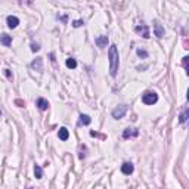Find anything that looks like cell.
<instances>
[{
	"label": "cell",
	"instance_id": "obj_21",
	"mask_svg": "<svg viewBox=\"0 0 189 189\" xmlns=\"http://www.w3.org/2000/svg\"><path fill=\"white\" fill-rule=\"evenodd\" d=\"M188 59H189L188 56H185V58H183V68L186 69V73H188V71H189V68H188Z\"/></svg>",
	"mask_w": 189,
	"mask_h": 189
},
{
	"label": "cell",
	"instance_id": "obj_23",
	"mask_svg": "<svg viewBox=\"0 0 189 189\" xmlns=\"http://www.w3.org/2000/svg\"><path fill=\"white\" fill-rule=\"evenodd\" d=\"M15 104H16L18 106H24V105H25V104H24V101H21V99H16Z\"/></svg>",
	"mask_w": 189,
	"mask_h": 189
},
{
	"label": "cell",
	"instance_id": "obj_20",
	"mask_svg": "<svg viewBox=\"0 0 189 189\" xmlns=\"http://www.w3.org/2000/svg\"><path fill=\"white\" fill-rule=\"evenodd\" d=\"M31 50H33V52H38V50H40L38 43H31Z\"/></svg>",
	"mask_w": 189,
	"mask_h": 189
},
{
	"label": "cell",
	"instance_id": "obj_10",
	"mask_svg": "<svg viewBox=\"0 0 189 189\" xmlns=\"http://www.w3.org/2000/svg\"><path fill=\"white\" fill-rule=\"evenodd\" d=\"M36 104H37L38 109H41V111H46L47 108H49V102H47L46 99H43V98H38Z\"/></svg>",
	"mask_w": 189,
	"mask_h": 189
},
{
	"label": "cell",
	"instance_id": "obj_12",
	"mask_svg": "<svg viewBox=\"0 0 189 189\" xmlns=\"http://www.w3.org/2000/svg\"><path fill=\"white\" fill-rule=\"evenodd\" d=\"M0 43H2L3 46H10V43H12V37L8 36V34H2V36H0Z\"/></svg>",
	"mask_w": 189,
	"mask_h": 189
},
{
	"label": "cell",
	"instance_id": "obj_22",
	"mask_svg": "<svg viewBox=\"0 0 189 189\" xmlns=\"http://www.w3.org/2000/svg\"><path fill=\"white\" fill-rule=\"evenodd\" d=\"M90 136H93V137H101V139H105V136H102V134H99V133H96V132H90Z\"/></svg>",
	"mask_w": 189,
	"mask_h": 189
},
{
	"label": "cell",
	"instance_id": "obj_24",
	"mask_svg": "<svg viewBox=\"0 0 189 189\" xmlns=\"http://www.w3.org/2000/svg\"><path fill=\"white\" fill-rule=\"evenodd\" d=\"M5 74H6L9 78H12V74H10V71H9V69H5Z\"/></svg>",
	"mask_w": 189,
	"mask_h": 189
},
{
	"label": "cell",
	"instance_id": "obj_8",
	"mask_svg": "<svg viewBox=\"0 0 189 189\" xmlns=\"http://www.w3.org/2000/svg\"><path fill=\"white\" fill-rule=\"evenodd\" d=\"M133 170H134V167H133L132 162H124V164L121 165V172H123L124 174H132Z\"/></svg>",
	"mask_w": 189,
	"mask_h": 189
},
{
	"label": "cell",
	"instance_id": "obj_6",
	"mask_svg": "<svg viewBox=\"0 0 189 189\" xmlns=\"http://www.w3.org/2000/svg\"><path fill=\"white\" fill-rule=\"evenodd\" d=\"M94 43L98 44V47H106V44H108V37L106 36H98L96 38H94Z\"/></svg>",
	"mask_w": 189,
	"mask_h": 189
},
{
	"label": "cell",
	"instance_id": "obj_14",
	"mask_svg": "<svg viewBox=\"0 0 189 189\" xmlns=\"http://www.w3.org/2000/svg\"><path fill=\"white\" fill-rule=\"evenodd\" d=\"M31 66H33L34 69H37V71H41V69H43V66H41V58H37V59L31 64Z\"/></svg>",
	"mask_w": 189,
	"mask_h": 189
},
{
	"label": "cell",
	"instance_id": "obj_5",
	"mask_svg": "<svg viewBox=\"0 0 189 189\" xmlns=\"http://www.w3.org/2000/svg\"><path fill=\"white\" fill-rule=\"evenodd\" d=\"M134 31H136V33H140L144 38H149V28H148L146 25H137V27L134 28Z\"/></svg>",
	"mask_w": 189,
	"mask_h": 189
},
{
	"label": "cell",
	"instance_id": "obj_4",
	"mask_svg": "<svg viewBox=\"0 0 189 189\" xmlns=\"http://www.w3.org/2000/svg\"><path fill=\"white\" fill-rule=\"evenodd\" d=\"M154 34L158 37V38H162L165 36V30L162 28V25L158 22V21H154Z\"/></svg>",
	"mask_w": 189,
	"mask_h": 189
},
{
	"label": "cell",
	"instance_id": "obj_16",
	"mask_svg": "<svg viewBox=\"0 0 189 189\" xmlns=\"http://www.w3.org/2000/svg\"><path fill=\"white\" fill-rule=\"evenodd\" d=\"M66 66L71 68V69H74V68L77 66V61H76L74 58H68V59H66Z\"/></svg>",
	"mask_w": 189,
	"mask_h": 189
},
{
	"label": "cell",
	"instance_id": "obj_11",
	"mask_svg": "<svg viewBox=\"0 0 189 189\" xmlns=\"http://www.w3.org/2000/svg\"><path fill=\"white\" fill-rule=\"evenodd\" d=\"M90 121H92V118H90L89 115L81 114V115H80V120H78V126H89Z\"/></svg>",
	"mask_w": 189,
	"mask_h": 189
},
{
	"label": "cell",
	"instance_id": "obj_19",
	"mask_svg": "<svg viewBox=\"0 0 189 189\" xmlns=\"http://www.w3.org/2000/svg\"><path fill=\"white\" fill-rule=\"evenodd\" d=\"M84 24V21H81V19H77V21H74L73 22V27H76V28H78V27H81Z\"/></svg>",
	"mask_w": 189,
	"mask_h": 189
},
{
	"label": "cell",
	"instance_id": "obj_1",
	"mask_svg": "<svg viewBox=\"0 0 189 189\" xmlns=\"http://www.w3.org/2000/svg\"><path fill=\"white\" fill-rule=\"evenodd\" d=\"M109 71H111V76L115 77L117 76V71H118V49H117V46L112 44L109 47Z\"/></svg>",
	"mask_w": 189,
	"mask_h": 189
},
{
	"label": "cell",
	"instance_id": "obj_13",
	"mask_svg": "<svg viewBox=\"0 0 189 189\" xmlns=\"http://www.w3.org/2000/svg\"><path fill=\"white\" fill-rule=\"evenodd\" d=\"M58 134H59V139H61V140H66V139L69 137V133H68V130H66L65 127H61Z\"/></svg>",
	"mask_w": 189,
	"mask_h": 189
},
{
	"label": "cell",
	"instance_id": "obj_2",
	"mask_svg": "<svg viewBox=\"0 0 189 189\" xmlns=\"http://www.w3.org/2000/svg\"><path fill=\"white\" fill-rule=\"evenodd\" d=\"M158 101V94L155 92H146L145 94H142V102L145 105H154Z\"/></svg>",
	"mask_w": 189,
	"mask_h": 189
},
{
	"label": "cell",
	"instance_id": "obj_7",
	"mask_svg": "<svg viewBox=\"0 0 189 189\" xmlns=\"http://www.w3.org/2000/svg\"><path fill=\"white\" fill-rule=\"evenodd\" d=\"M6 22H8V27L9 28H16L18 27V24H19V19L16 18V16H8V19H6Z\"/></svg>",
	"mask_w": 189,
	"mask_h": 189
},
{
	"label": "cell",
	"instance_id": "obj_25",
	"mask_svg": "<svg viewBox=\"0 0 189 189\" xmlns=\"http://www.w3.org/2000/svg\"><path fill=\"white\" fill-rule=\"evenodd\" d=\"M0 115H2V111H0Z\"/></svg>",
	"mask_w": 189,
	"mask_h": 189
},
{
	"label": "cell",
	"instance_id": "obj_18",
	"mask_svg": "<svg viewBox=\"0 0 189 189\" xmlns=\"http://www.w3.org/2000/svg\"><path fill=\"white\" fill-rule=\"evenodd\" d=\"M137 56L139 58H148V52L146 50H142V49H137Z\"/></svg>",
	"mask_w": 189,
	"mask_h": 189
},
{
	"label": "cell",
	"instance_id": "obj_9",
	"mask_svg": "<svg viewBox=\"0 0 189 189\" xmlns=\"http://www.w3.org/2000/svg\"><path fill=\"white\" fill-rule=\"evenodd\" d=\"M137 134H139V132H137L136 129H126V130L123 132V137H124V139H129V137H132V136L136 137Z\"/></svg>",
	"mask_w": 189,
	"mask_h": 189
},
{
	"label": "cell",
	"instance_id": "obj_26",
	"mask_svg": "<svg viewBox=\"0 0 189 189\" xmlns=\"http://www.w3.org/2000/svg\"><path fill=\"white\" fill-rule=\"evenodd\" d=\"M31 189H33V188H31Z\"/></svg>",
	"mask_w": 189,
	"mask_h": 189
},
{
	"label": "cell",
	"instance_id": "obj_3",
	"mask_svg": "<svg viewBox=\"0 0 189 189\" xmlns=\"http://www.w3.org/2000/svg\"><path fill=\"white\" fill-rule=\"evenodd\" d=\"M126 112H127V105H120V106H117V108L112 111V117L115 118V120H120V118L124 117Z\"/></svg>",
	"mask_w": 189,
	"mask_h": 189
},
{
	"label": "cell",
	"instance_id": "obj_15",
	"mask_svg": "<svg viewBox=\"0 0 189 189\" xmlns=\"http://www.w3.org/2000/svg\"><path fill=\"white\" fill-rule=\"evenodd\" d=\"M34 174H36V177L37 179H41L43 177V170H41V167H40V165H34Z\"/></svg>",
	"mask_w": 189,
	"mask_h": 189
},
{
	"label": "cell",
	"instance_id": "obj_17",
	"mask_svg": "<svg viewBox=\"0 0 189 189\" xmlns=\"http://www.w3.org/2000/svg\"><path fill=\"white\" fill-rule=\"evenodd\" d=\"M186 120H188V109H185V111L182 112V115H180V120H179V121H180L182 124H185V123H186Z\"/></svg>",
	"mask_w": 189,
	"mask_h": 189
}]
</instances>
